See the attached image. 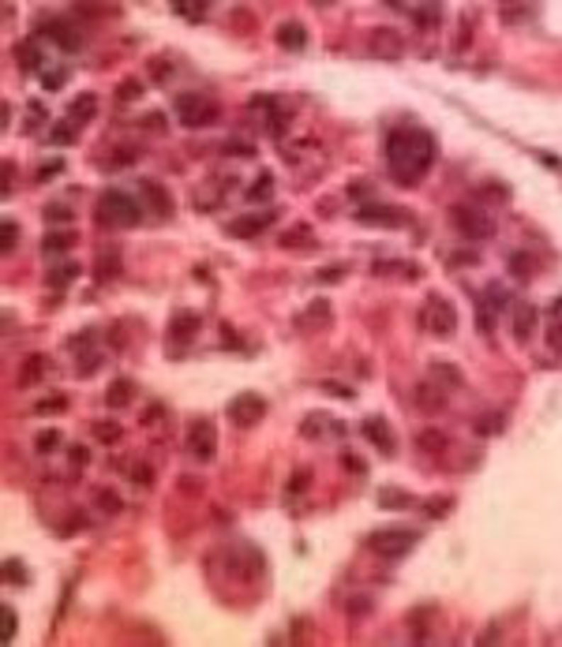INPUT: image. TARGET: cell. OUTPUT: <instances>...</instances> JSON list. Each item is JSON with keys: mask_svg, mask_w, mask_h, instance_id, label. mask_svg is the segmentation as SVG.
<instances>
[{"mask_svg": "<svg viewBox=\"0 0 562 647\" xmlns=\"http://www.w3.org/2000/svg\"><path fill=\"white\" fill-rule=\"evenodd\" d=\"M435 165V135L424 127H394L386 135V168L394 183L416 188L424 173Z\"/></svg>", "mask_w": 562, "mask_h": 647, "instance_id": "obj_1", "label": "cell"}, {"mask_svg": "<svg viewBox=\"0 0 562 647\" xmlns=\"http://www.w3.org/2000/svg\"><path fill=\"white\" fill-rule=\"evenodd\" d=\"M98 221L106 224V229H135L142 221V202H135L128 191H101Z\"/></svg>", "mask_w": 562, "mask_h": 647, "instance_id": "obj_2", "label": "cell"}, {"mask_svg": "<svg viewBox=\"0 0 562 647\" xmlns=\"http://www.w3.org/2000/svg\"><path fill=\"white\" fill-rule=\"evenodd\" d=\"M450 221H454V229L461 236H468V240H488V236H495V217L483 214V206L457 202L450 210Z\"/></svg>", "mask_w": 562, "mask_h": 647, "instance_id": "obj_3", "label": "cell"}, {"mask_svg": "<svg viewBox=\"0 0 562 647\" xmlns=\"http://www.w3.org/2000/svg\"><path fill=\"white\" fill-rule=\"evenodd\" d=\"M416 543H420V535L409 532V527H390V532H375L368 539V546L378 554V558H390V561H398V558H405V554H412Z\"/></svg>", "mask_w": 562, "mask_h": 647, "instance_id": "obj_4", "label": "cell"}, {"mask_svg": "<svg viewBox=\"0 0 562 647\" xmlns=\"http://www.w3.org/2000/svg\"><path fill=\"white\" fill-rule=\"evenodd\" d=\"M420 326L427 329L431 337H454V329H457V311H454V303L442 299V296H427L424 311H420Z\"/></svg>", "mask_w": 562, "mask_h": 647, "instance_id": "obj_5", "label": "cell"}, {"mask_svg": "<svg viewBox=\"0 0 562 647\" xmlns=\"http://www.w3.org/2000/svg\"><path fill=\"white\" fill-rule=\"evenodd\" d=\"M176 116L184 127H210L218 120V105L203 94H176Z\"/></svg>", "mask_w": 562, "mask_h": 647, "instance_id": "obj_6", "label": "cell"}, {"mask_svg": "<svg viewBox=\"0 0 562 647\" xmlns=\"http://www.w3.org/2000/svg\"><path fill=\"white\" fill-rule=\"evenodd\" d=\"M263 416H266V401L259 397V393H237V397L229 401V419L237 427H255Z\"/></svg>", "mask_w": 562, "mask_h": 647, "instance_id": "obj_7", "label": "cell"}, {"mask_svg": "<svg viewBox=\"0 0 562 647\" xmlns=\"http://www.w3.org/2000/svg\"><path fill=\"white\" fill-rule=\"evenodd\" d=\"M188 449L195 457L210 460L214 449H218V427L210 423V419H195V423L188 427Z\"/></svg>", "mask_w": 562, "mask_h": 647, "instance_id": "obj_8", "label": "cell"}, {"mask_svg": "<svg viewBox=\"0 0 562 647\" xmlns=\"http://www.w3.org/2000/svg\"><path fill=\"white\" fill-rule=\"evenodd\" d=\"M368 49L378 60H401L405 57V38L398 30H390V26H378V30L368 38Z\"/></svg>", "mask_w": 562, "mask_h": 647, "instance_id": "obj_9", "label": "cell"}, {"mask_svg": "<svg viewBox=\"0 0 562 647\" xmlns=\"http://www.w3.org/2000/svg\"><path fill=\"white\" fill-rule=\"evenodd\" d=\"M356 221H364V224H386V229H398V224H405V214L398 206H390V202H368V206H360L356 210Z\"/></svg>", "mask_w": 562, "mask_h": 647, "instance_id": "obj_10", "label": "cell"}, {"mask_svg": "<svg viewBox=\"0 0 562 647\" xmlns=\"http://www.w3.org/2000/svg\"><path fill=\"white\" fill-rule=\"evenodd\" d=\"M38 34L49 38V42H57L60 49H68V52H75V49L83 45L79 30H75L72 23H64V19H49V23H42V26H38Z\"/></svg>", "mask_w": 562, "mask_h": 647, "instance_id": "obj_11", "label": "cell"}, {"mask_svg": "<svg viewBox=\"0 0 562 647\" xmlns=\"http://www.w3.org/2000/svg\"><path fill=\"white\" fill-rule=\"evenodd\" d=\"M360 430H364V438H368V442H371V445H375L383 457H394V430H390V423H386V419L368 416V419H364V427H360Z\"/></svg>", "mask_w": 562, "mask_h": 647, "instance_id": "obj_12", "label": "cell"}, {"mask_svg": "<svg viewBox=\"0 0 562 647\" xmlns=\"http://www.w3.org/2000/svg\"><path fill=\"white\" fill-rule=\"evenodd\" d=\"M412 404L420 408V412H427V416H435V412H442L446 408V393H442V386L439 382H420V386L412 389Z\"/></svg>", "mask_w": 562, "mask_h": 647, "instance_id": "obj_13", "label": "cell"}, {"mask_svg": "<svg viewBox=\"0 0 562 647\" xmlns=\"http://www.w3.org/2000/svg\"><path fill=\"white\" fill-rule=\"evenodd\" d=\"M139 191H142V206H150L158 217H169V214H173V199H169V191L162 188V183L142 180V183H139Z\"/></svg>", "mask_w": 562, "mask_h": 647, "instance_id": "obj_14", "label": "cell"}, {"mask_svg": "<svg viewBox=\"0 0 562 647\" xmlns=\"http://www.w3.org/2000/svg\"><path fill=\"white\" fill-rule=\"evenodd\" d=\"M532 329H536V307L529 299H517L514 303V340L517 345H529Z\"/></svg>", "mask_w": 562, "mask_h": 647, "instance_id": "obj_15", "label": "cell"}, {"mask_svg": "<svg viewBox=\"0 0 562 647\" xmlns=\"http://www.w3.org/2000/svg\"><path fill=\"white\" fill-rule=\"evenodd\" d=\"M203 319L195 311H176L173 322H169V340H191L195 333H199Z\"/></svg>", "mask_w": 562, "mask_h": 647, "instance_id": "obj_16", "label": "cell"}, {"mask_svg": "<svg viewBox=\"0 0 562 647\" xmlns=\"http://www.w3.org/2000/svg\"><path fill=\"white\" fill-rule=\"evenodd\" d=\"M274 221V214H252V217H237L229 221V236H240V240H252V236H263V229Z\"/></svg>", "mask_w": 562, "mask_h": 647, "instance_id": "obj_17", "label": "cell"}, {"mask_svg": "<svg viewBox=\"0 0 562 647\" xmlns=\"http://www.w3.org/2000/svg\"><path fill=\"white\" fill-rule=\"evenodd\" d=\"M274 38H278V45H281L285 52H300V49L308 45V30H304V23H281Z\"/></svg>", "mask_w": 562, "mask_h": 647, "instance_id": "obj_18", "label": "cell"}, {"mask_svg": "<svg viewBox=\"0 0 562 647\" xmlns=\"http://www.w3.org/2000/svg\"><path fill=\"white\" fill-rule=\"evenodd\" d=\"M132 401H135V386H132L128 378H116L113 386L106 389V404H109V408H128Z\"/></svg>", "mask_w": 562, "mask_h": 647, "instance_id": "obj_19", "label": "cell"}, {"mask_svg": "<svg viewBox=\"0 0 562 647\" xmlns=\"http://www.w3.org/2000/svg\"><path fill=\"white\" fill-rule=\"evenodd\" d=\"M45 367H49L45 355H27V363L19 367V386H23V389H27V386H38V382H42V374H45Z\"/></svg>", "mask_w": 562, "mask_h": 647, "instance_id": "obj_20", "label": "cell"}, {"mask_svg": "<svg viewBox=\"0 0 562 647\" xmlns=\"http://www.w3.org/2000/svg\"><path fill=\"white\" fill-rule=\"evenodd\" d=\"M94 113H98V98L94 94H83V98H75L72 101V109H68V120L79 127V124H86V120H94Z\"/></svg>", "mask_w": 562, "mask_h": 647, "instance_id": "obj_21", "label": "cell"}, {"mask_svg": "<svg viewBox=\"0 0 562 647\" xmlns=\"http://www.w3.org/2000/svg\"><path fill=\"white\" fill-rule=\"evenodd\" d=\"M16 60H19V68L27 75L42 68V49H38V42H19L16 45Z\"/></svg>", "mask_w": 562, "mask_h": 647, "instance_id": "obj_22", "label": "cell"}, {"mask_svg": "<svg viewBox=\"0 0 562 647\" xmlns=\"http://www.w3.org/2000/svg\"><path fill=\"white\" fill-rule=\"evenodd\" d=\"M431 382H446V389H461L465 374L457 371L454 363H431Z\"/></svg>", "mask_w": 562, "mask_h": 647, "instance_id": "obj_23", "label": "cell"}, {"mask_svg": "<svg viewBox=\"0 0 562 647\" xmlns=\"http://www.w3.org/2000/svg\"><path fill=\"white\" fill-rule=\"evenodd\" d=\"M378 505L383 509H412V494L398 491V486H383V491H378Z\"/></svg>", "mask_w": 562, "mask_h": 647, "instance_id": "obj_24", "label": "cell"}, {"mask_svg": "<svg viewBox=\"0 0 562 647\" xmlns=\"http://www.w3.org/2000/svg\"><path fill=\"white\" fill-rule=\"evenodd\" d=\"M416 445H420L424 453H446L450 442H446V434H442V430H420V434H416Z\"/></svg>", "mask_w": 562, "mask_h": 647, "instance_id": "obj_25", "label": "cell"}, {"mask_svg": "<svg viewBox=\"0 0 562 647\" xmlns=\"http://www.w3.org/2000/svg\"><path fill=\"white\" fill-rule=\"evenodd\" d=\"M412 19L420 23V30H435V26H442V8L420 4V8H412Z\"/></svg>", "mask_w": 562, "mask_h": 647, "instance_id": "obj_26", "label": "cell"}, {"mask_svg": "<svg viewBox=\"0 0 562 647\" xmlns=\"http://www.w3.org/2000/svg\"><path fill=\"white\" fill-rule=\"evenodd\" d=\"M326 430H334V434H342V427H337V423H334V427H330V419H326V416H319V412H315V416H308V419H304V438H315V434H326Z\"/></svg>", "mask_w": 562, "mask_h": 647, "instance_id": "obj_27", "label": "cell"}, {"mask_svg": "<svg viewBox=\"0 0 562 647\" xmlns=\"http://www.w3.org/2000/svg\"><path fill=\"white\" fill-rule=\"evenodd\" d=\"M72 244H75L72 232H49L45 240H42V251H45V255H53V251H68Z\"/></svg>", "mask_w": 562, "mask_h": 647, "instance_id": "obj_28", "label": "cell"}, {"mask_svg": "<svg viewBox=\"0 0 562 647\" xmlns=\"http://www.w3.org/2000/svg\"><path fill=\"white\" fill-rule=\"evenodd\" d=\"M510 303H514L510 299V288H502L499 281L488 285V311H502V307H510Z\"/></svg>", "mask_w": 562, "mask_h": 647, "instance_id": "obj_29", "label": "cell"}, {"mask_svg": "<svg viewBox=\"0 0 562 647\" xmlns=\"http://www.w3.org/2000/svg\"><path fill=\"white\" fill-rule=\"evenodd\" d=\"M60 442H64V438H60V430H42V434L34 438V449H38V453H57Z\"/></svg>", "mask_w": 562, "mask_h": 647, "instance_id": "obj_30", "label": "cell"}, {"mask_svg": "<svg viewBox=\"0 0 562 647\" xmlns=\"http://www.w3.org/2000/svg\"><path fill=\"white\" fill-rule=\"evenodd\" d=\"M510 270H514V277H521V281H525V277H532V273H536V262H532L529 255H521V251H517V255L510 258Z\"/></svg>", "mask_w": 562, "mask_h": 647, "instance_id": "obj_31", "label": "cell"}, {"mask_svg": "<svg viewBox=\"0 0 562 647\" xmlns=\"http://www.w3.org/2000/svg\"><path fill=\"white\" fill-rule=\"evenodd\" d=\"M4 580H8V584H27V569H23L19 558H8L4 561Z\"/></svg>", "mask_w": 562, "mask_h": 647, "instance_id": "obj_32", "label": "cell"}, {"mask_svg": "<svg viewBox=\"0 0 562 647\" xmlns=\"http://www.w3.org/2000/svg\"><path fill=\"white\" fill-rule=\"evenodd\" d=\"M270 195H274V176H270V173H263V176L255 180V188L247 191V199L255 202V199H270Z\"/></svg>", "mask_w": 562, "mask_h": 647, "instance_id": "obj_33", "label": "cell"}, {"mask_svg": "<svg viewBox=\"0 0 562 647\" xmlns=\"http://www.w3.org/2000/svg\"><path fill=\"white\" fill-rule=\"evenodd\" d=\"M75 273H79V266H75V262H64L60 270H49V285H68Z\"/></svg>", "mask_w": 562, "mask_h": 647, "instance_id": "obj_34", "label": "cell"}, {"mask_svg": "<svg viewBox=\"0 0 562 647\" xmlns=\"http://www.w3.org/2000/svg\"><path fill=\"white\" fill-rule=\"evenodd\" d=\"M94 438L113 445V442H120V427H116V423H94Z\"/></svg>", "mask_w": 562, "mask_h": 647, "instance_id": "obj_35", "label": "cell"}, {"mask_svg": "<svg viewBox=\"0 0 562 647\" xmlns=\"http://www.w3.org/2000/svg\"><path fill=\"white\" fill-rule=\"evenodd\" d=\"M173 11H176V16H184V19H195V23H199V19L206 16V4H173Z\"/></svg>", "mask_w": 562, "mask_h": 647, "instance_id": "obj_36", "label": "cell"}, {"mask_svg": "<svg viewBox=\"0 0 562 647\" xmlns=\"http://www.w3.org/2000/svg\"><path fill=\"white\" fill-rule=\"evenodd\" d=\"M98 501H101V509H106V513H120V505H124L120 494H113V491H98Z\"/></svg>", "mask_w": 562, "mask_h": 647, "instance_id": "obj_37", "label": "cell"}, {"mask_svg": "<svg viewBox=\"0 0 562 647\" xmlns=\"http://www.w3.org/2000/svg\"><path fill=\"white\" fill-rule=\"evenodd\" d=\"M547 345H551V352H562V319L547 326Z\"/></svg>", "mask_w": 562, "mask_h": 647, "instance_id": "obj_38", "label": "cell"}, {"mask_svg": "<svg viewBox=\"0 0 562 647\" xmlns=\"http://www.w3.org/2000/svg\"><path fill=\"white\" fill-rule=\"evenodd\" d=\"M72 139H75V124L72 120H64V124L53 127V142H72Z\"/></svg>", "mask_w": 562, "mask_h": 647, "instance_id": "obj_39", "label": "cell"}, {"mask_svg": "<svg viewBox=\"0 0 562 647\" xmlns=\"http://www.w3.org/2000/svg\"><path fill=\"white\" fill-rule=\"evenodd\" d=\"M64 408H68V401H64V397H53V401H42V404L34 408V412H38V416H49V412H64Z\"/></svg>", "mask_w": 562, "mask_h": 647, "instance_id": "obj_40", "label": "cell"}, {"mask_svg": "<svg viewBox=\"0 0 562 647\" xmlns=\"http://www.w3.org/2000/svg\"><path fill=\"white\" fill-rule=\"evenodd\" d=\"M45 221L53 224V221H72V210L68 206H45Z\"/></svg>", "mask_w": 562, "mask_h": 647, "instance_id": "obj_41", "label": "cell"}, {"mask_svg": "<svg viewBox=\"0 0 562 647\" xmlns=\"http://www.w3.org/2000/svg\"><path fill=\"white\" fill-rule=\"evenodd\" d=\"M427 513H431V517H446V513H450V498H431Z\"/></svg>", "mask_w": 562, "mask_h": 647, "instance_id": "obj_42", "label": "cell"}, {"mask_svg": "<svg viewBox=\"0 0 562 647\" xmlns=\"http://www.w3.org/2000/svg\"><path fill=\"white\" fill-rule=\"evenodd\" d=\"M68 79V68H57V71H45V90H60V83Z\"/></svg>", "mask_w": 562, "mask_h": 647, "instance_id": "obj_43", "label": "cell"}, {"mask_svg": "<svg viewBox=\"0 0 562 647\" xmlns=\"http://www.w3.org/2000/svg\"><path fill=\"white\" fill-rule=\"evenodd\" d=\"M53 173H64V161L57 157V161H45L42 168H38V180H53Z\"/></svg>", "mask_w": 562, "mask_h": 647, "instance_id": "obj_44", "label": "cell"}, {"mask_svg": "<svg viewBox=\"0 0 562 647\" xmlns=\"http://www.w3.org/2000/svg\"><path fill=\"white\" fill-rule=\"evenodd\" d=\"M132 479L142 483V486H150V483H154V471H150L147 464H135V468H132Z\"/></svg>", "mask_w": 562, "mask_h": 647, "instance_id": "obj_45", "label": "cell"}, {"mask_svg": "<svg viewBox=\"0 0 562 647\" xmlns=\"http://www.w3.org/2000/svg\"><path fill=\"white\" fill-rule=\"evenodd\" d=\"M16 622H19V617H16V610H11V606H4V640H11V636H16Z\"/></svg>", "mask_w": 562, "mask_h": 647, "instance_id": "obj_46", "label": "cell"}, {"mask_svg": "<svg viewBox=\"0 0 562 647\" xmlns=\"http://www.w3.org/2000/svg\"><path fill=\"white\" fill-rule=\"evenodd\" d=\"M342 464H345L349 471H356V475H364V471H368V464H364L360 457H352V453H345V457H342Z\"/></svg>", "mask_w": 562, "mask_h": 647, "instance_id": "obj_47", "label": "cell"}, {"mask_svg": "<svg viewBox=\"0 0 562 647\" xmlns=\"http://www.w3.org/2000/svg\"><path fill=\"white\" fill-rule=\"evenodd\" d=\"M16 232H19V224L16 221H4V251L16 247Z\"/></svg>", "mask_w": 562, "mask_h": 647, "instance_id": "obj_48", "label": "cell"}, {"mask_svg": "<svg viewBox=\"0 0 562 647\" xmlns=\"http://www.w3.org/2000/svg\"><path fill=\"white\" fill-rule=\"evenodd\" d=\"M322 389H326V393H334V397L352 401V389H342V382H322Z\"/></svg>", "mask_w": 562, "mask_h": 647, "instance_id": "obj_49", "label": "cell"}, {"mask_svg": "<svg viewBox=\"0 0 562 647\" xmlns=\"http://www.w3.org/2000/svg\"><path fill=\"white\" fill-rule=\"evenodd\" d=\"M311 479H308V471H296V479H289V494H296V491H304Z\"/></svg>", "mask_w": 562, "mask_h": 647, "instance_id": "obj_50", "label": "cell"}, {"mask_svg": "<svg viewBox=\"0 0 562 647\" xmlns=\"http://www.w3.org/2000/svg\"><path fill=\"white\" fill-rule=\"evenodd\" d=\"M86 460H90V449H79V445H75V449H72V464H83V468H86Z\"/></svg>", "mask_w": 562, "mask_h": 647, "instance_id": "obj_51", "label": "cell"}, {"mask_svg": "<svg viewBox=\"0 0 562 647\" xmlns=\"http://www.w3.org/2000/svg\"><path fill=\"white\" fill-rule=\"evenodd\" d=\"M135 94H142V86L135 83V79H128V83H124V90H120V98H135Z\"/></svg>", "mask_w": 562, "mask_h": 647, "instance_id": "obj_52", "label": "cell"}]
</instances>
